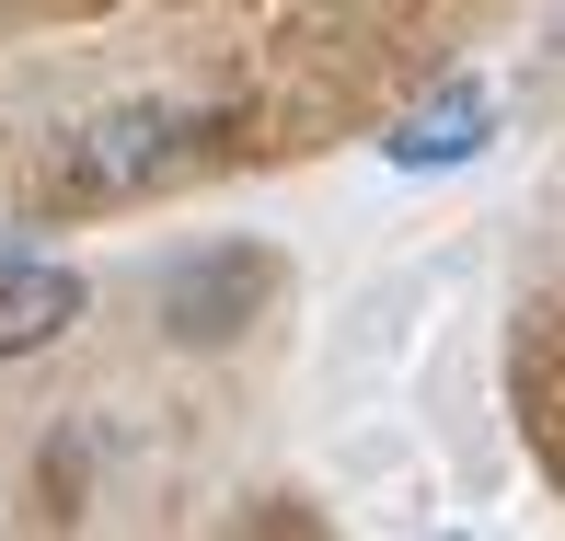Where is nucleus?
Wrapping results in <instances>:
<instances>
[{
	"label": "nucleus",
	"instance_id": "3",
	"mask_svg": "<svg viewBox=\"0 0 565 541\" xmlns=\"http://www.w3.org/2000/svg\"><path fill=\"white\" fill-rule=\"evenodd\" d=\"M82 323V277L46 253H0V357H46Z\"/></svg>",
	"mask_w": 565,
	"mask_h": 541
},
{
	"label": "nucleus",
	"instance_id": "2",
	"mask_svg": "<svg viewBox=\"0 0 565 541\" xmlns=\"http://www.w3.org/2000/svg\"><path fill=\"white\" fill-rule=\"evenodd\" d=\"M484 139H497V93H484V82H439L393 139H381V162H393V173H461Z\"/></svg>",
	"mask_w": 565,
	"mask_h": 541
},
{
	"label": "nucleus",
	"instance_id": "1",
	"mask_svg": "<svg viewBox=\"0 0 565 541\" xmlns=\"http://www.w3.org/2000/svg\"><path fill=\"white\" fill-rule=\"evenodd\" d=\"M185 150H196V127L173 105H127L105 127H82L70 185H82V196H139V185H162V173H185Z\"/></svg>",
	"mask_w": 565,
	"mask_h": 541
}]
</instances>
